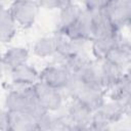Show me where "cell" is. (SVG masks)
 Returning <instances> with one entry per match:
<instances>
[{
  "label": "cell",
  "mask_w": 131,
  "mask_h": 131,
  "mask_svg": "<svg viewBox=\"0 0 131 131\" xmlns=\"http://www.w3.org/2000/svg\"><path fill=\"white\" fill-rule=\"evenodd\" d=\"M72 74L61 64V63H54L45 67L40 72V81L51 86L55 89L63 91L67 87Z\"/></svg>",
  "instance_id": "cell-6"
},
{
  "label": "cell",
  "mask_w": 131,
  "mask_h": 131,
  "mask_svg": "<svg viewBox=\"0 0 131 131\" xmlns=\"http://www.w3.org/2000/svg\"><path fill=\"white\" fill-rule=\"evenodd\" d=\"M104 59L112 61L118 67L122 68L124 71L129 67L131 60V47L128 41L122 39L106 55Z\"/></svg>",
  "instance_id": "cell-16"
},
{
  "label": "cell",
  "mask_w": 131,
  "mask_h": 131,
  "mask_svg": "<svg viewBox=\"0 0 131 131\" xmlns=\"http://www.w3.org/2000/svg\"><path fill=\"white\" fill-rule=\"evenodd\" d=\"M8 130L33 131L37 130V120L27 112H8Z\"/></svg>",
  "instance_id": "cell-13"
},
{
  "label": "cell",
  "mask_w": 131,
  "mask_h": 131,
  "mask_svg": "<svg viewBox=\"0 0 131 131\" xmlns=\"http://www.w3.org/2000/svg\"><path fill=\"white\" fill-rule=\"evenodd\" d=\"M0 56H1V51H0Z\"/></svg>",
  "instance_id": "cell-25"
},
{
  "label": "cell",
  "mask_w": 131,
  "mask_h": 131,
  "mask_svg": "<svg viewBox=\"0 0 131 131\" xmlns=\"http://www.w3.org/2000/svg\"><path fill=\"white\" fill-rule=\"evenodd\" d=\"M73 1L74 0H37L39 6L47 10H59Z\"/></svg>",
  "instance_id": "cell-20"
},
{
  "label": "cell",
  "mask_w": 131,
  "mask_h": 131,
  "mask_svg": "<svg viewBox=\"0 0 131 131\" xmlns=\"http://www.w3.org/2000/svg\"><path fill=\"white\" fill-rule=\"evenodd\" d=\"M74 75H76L84 84L102 87L101 79H100V71H99V61L97 60L93 61L89 59L76 73H74Z\"/></svg>",
  "instance_id": "cell-15"
},
{
  "label": "cell",
  "mask_w": 131,
  "mask_h": 131,
  "mask_svg": "<svg viewBox=\"0 0 131 131\" xmlns=\"http://www.w3.org/2000/svg\"><path fill=\"white\" fill-rule=\"evenodd\" d=\"M30 53L26 47L23 46H14L7 49L0 56V67L1 69H5L7 71H11L12 69L26 63L29 59Z\"/></svg>",
  "instance_id": "cell-11"
},
{
  "label": "cell",
  "mask_w": 131,
  "mask_h": 131,
  "mask_svg": "<svg viewBox=\"0 0 131 131\" xmlns=\"http://www.w3.org/2000/svg\"><path fill=\"white\" fill-rule=\"evenodd\" d=\"M82 2V7L88 11L94 12V11H99L102 10L106 0H81Z\"/></svg>",
  "instance_id": "cell-21"
},
{
  "label": "cell",
  "mask_w": 131,
  "mask_h": 131,
  "mask_svg": "<svg viewBox=\"0 0 131 131\" xmlns=\"http://www.w3.org/2000/svg\"><path fill=\"white\" fill-rule=\"evenodd\" d=\"M105 94H108L110 98L119 99L127 104H130V94H131V85H130V75L128 72H125L120 80L111 88L105 90Z\"/></svg>",
  "instance_id": "cell-18"
},
{
  "label": "cell",
  "mask_w": 131,
  "mask_h": 131,
  "mask_svg": "<svg viewBox=\"0 0 131 131\" xmlns=\"http://www.w3.org/2000/svg\"><path fill=\"white\" fill-rule=\"evenodd\" d=\"M0 130H8V111L0 107Z\"/></svg>",
  "instance_id": "cell-22"
},
{
  "label": "cell",
  "mask_w": 131,
  "mask_h": 131,
  "mask_svg": "<svg viewBox=\"0 0 131 131\" xmlns=\"http://www.w3.org/2000/svg\"><path fill=\"white\" fill-rule=\"evenodd\" d=\"M62 35L71 39H78L90 42L93 38V18L92 13L83 8L81 14Z\"/></svg>",
  "instance_id": "cell-5"
},
{
  "label": "cell",
  "mask_w": 131,
  "mask_h": 131,
  "mask_svg": "<svg viewBox=\"0 0 131 131\" xmlns=\"http://www.w3.org/2000/svg\"><path fill=\"white\" fill-rule=\"evenodd\" d=\"M99 71L101 84L104 90H107L108 88L114 86L125 73L122 68L118 67L107 59H102L99 61Z\"/></svg>",
  "instance_id": "cell-14"
},
{
  "label": "cell",
  "mask_w": 131,
  "mask_h": 131,
  "mask_svg": "<svg viewBox=\"0 0 131 131\" xmlns=\"http://www.w3.org/2000/svg\"><path fill=\"white\" fill-rule=\"evenodd\" d=\"M9 74L11 82L16 87L33 86L40 80V73L27 62L12 69Z\"/></svg>",
  "instance_id": "cell-9"
},
{
  "label": "cell",
  "mask_w": 131,
  "mask_h": 131,
  "mask_svg": "<svg viewBox=\"0 0 131 131\" xmlns=\"http://www.w3.org/2000/svg\"><path fill=\"white\" fill-rule=\"evenodd\" d=\"M33 87L36 92L39 103L45 111L56 113L62 107L63 104L62 91L55 89L51 86H48L47 84L43 83L40 80L37 83H35Z\"/></svg>",
  "instance_id": "cell-3"
},
{
  "label": "cell",
  "mask_w": 131,
  "mask_h": 131,
  "mask_svg": "<svg viewBox=\"0 0 131 131\" xmlns=\"http://www.w3.org/2000/svg\"><path fill=\"white\" fill-rule=\"evenodd\" d=\"M17 25L8 8L0 15V43L10 42L16 35Z\"/></svg>",
  "instance_id": "cell-19"
},
{
  "label": "cell",
  "mask_w": 131,
  "mask_h": 131,
  "mask_svg": "<svg viewBox=\"0 0 131 131\" xmlns=\"http://www.w3.org/2000/svg\"><path fill=\"white\" fill-rule=\"evenodd\" d=\"M83 10L82 5L76 3V2H71L64 7L59 9V14L56 23V33L63 34L71 26L74 25V23L77 20L79 15L81 14Z\"/></svg>",
  "instance_id": "cell-12"
},
{
  "label": "cell",
  "mask_w": 131,
  "mask_h": 131,
  "mask_svg": "<svg viewBox=\"0 0 131 131\" xmlns=\"http://www.w3.org/2000/svg\"><path fill=\"white\" fill-rule=\"evenodd\" d=\"M58 36L54 33L51 36H44L36 40L33 45V52L40 58L52 57L57 52Z\"/></svg>",
  "instance_id": "cell-17"
},
{
  "label": "cell",
  "mask_w": 131,
  "mask_h": 131,
  "mask_svg": "<svg viewBox=\"0 0 131 131\" xmlns=\"http://www.w3.org/2000/svg\"><path fill=\"white\" fill-rule=\"evenodd\" d=\"M102 11L115 27L122 31L130 24L131 0H106Z\"/></svg>",
  "instance_id": "cell-2"
},
{
  "label": "cell",
  "mask_w": 131,
  "mask_h": 131,
  "mask_svg": "<svg viewBox=\"0 0 131 131\" xmlns=\"http://www.w3.org/2000/svg\"><path fill=\"white\" fill-rule=\"evenodd\" d=\"M105 90L100 86L83 84L77 95L73 98L92 112H95L105 99Z\"/></svg>",
  "instance_id": "cell-7"
},
{
  "label": "cell",
  "mask_w": 131,
  "mask_h": 131,
  "mask_svg": "<svg viewBox=\"0 0 131 131\" xmlns=\"http://www.w3.org/2000/svg\"><path fill=\"white\" fill-rule=\"evenodd\" d=\"M6 9H7V8H5V5H4L3 0H0V15H1Z\"/></svg>",
  "instance_id": "cell-23"
},
{
  "label": "cell",
  "mask_w": 131,
  "mask_h": 131,
  "mask_svg": "<svg viewBox=\"0 0 131 131\" xmlns=\"http://www.w3.org/2000/svg\"><path fill=\"white\" fill-rule=\"evenodd\" d=\"M1 72H2V69H1V67H0V76H1Z\"/></svg>",
  "instance_id": "cell-24"
},
{
  "label": "cell",
  "mask_w": 131,
  "mask_h": 131,
  "mask_svg": "<svg viewBox=\"0 0 131 131\" xmlns=\"http://www.w3.org/2000/svg\"><path fill=\"white\" fill-rule=\"evenodd\" d=\"M93 113L91 110L80 103L79 101L72 99V102L67 106L64 114L69 120V130H91L90 124Z\"/></svg>",
  "instance_id": "cell-4"
},
{
  "label": "cell",
  "mask_w": 131,
  "mask_h": 131,
  "mask_svg": "<svg viewBox=\"0 0 131 131\" xmlns=\"http://www.w3.org/2000/svg\"><path fill=\"white\" fill-rule=\"evenodd\" d=\"M39 8L37 0H13L8 10L17 27L29 29L35 24Z\"/></svg>",
  "instance_id": "cell-1"
},
{
  "label": "cell",
  "mask_w": 131,
  "mask_h": 131,
  "mask_svg": "<svg viewBox=\"0 0 131 131\" xmlns=\"http://www.w3.org/2000/svg\"><path fill=\"white\" fill-rule=\"evenodd\" d=\"M130 108V104H127L119 99L110 98L104 99L101 105L95 111L97 112L110 125L119 122Z\"/></svg>",
  "instance_id": "cell-8"
},
{
  "label": "cell",
  "mask_w": 131,
  "mask_h": 131,
  "mask_svg": "<svg viewBox=\"0 0 131 131\" xmlns=\"http://www.w3.org/2000/svg\"><path fill=\"white\" fill-rule=\"evenodd\" d=\"M123 39L122 34L119 33L113 36L96 37L93 38L91 42V52L97 61H100L106 57L108 52Z\"/></svg>",
  "instance_id": "cell-10"
}]
</instances>
